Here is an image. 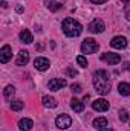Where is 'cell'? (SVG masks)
Instances as JSON below:
<instances>
[{
	"label": "cell",
	"instance_id": "3",
	"mask_svg": "<svg viewBox=\"0 0 130 131\" xmlns=\"http://www.w3.org/2000/svg\"><path fill=\"white\" fill-rule=\"evenodd\" d=\"M98 47H99V44L94 38H86L81 44V52L83 53H95L98 50Z\"/></svg>",
	"mask_w": 130,
	"mask_h": 131
},
{
	"label": "cell",
	"instance_id": "4",
	"mask_svg": "<svg viewBox=\"0 0 130 131\" xmlns=\"http://www.w3.org/2000/svg\"><path fill=\"white\" fill-rule=\"evenodd\" d=\"M55 124H57V127H58L60 130H66V128L70 127L72 119H70V116H67V114H60V116H57Z\"/></svg>",
	"mask_w": 130,
	"mask_h": 131
},
{
	"label": "cell",
	"instance_id": "28",
	"mask_svg": "<svg viewBox=\"0 0 130 131\" xmlns=\"http://www.w3.org/2000/svg\"><path fill=\"white\" fill-rule=\"evenodd\" d=\"M126 17H127V18H129V20H130V11H129V12H127V14H126Z\"/></svg>",
	"mask_w": 130,
	"mask_h": 131
},
{
	"label": "cell",
	"instance_id": "20",
	"mask_svg": "<svg viewBox=\"0 0 130 131\" xmlns=\"http://www.w3.org/2000/svg\"><path fill=\"white\" fill-rule=\"evenodd\" d=\"M25 107V104H23V101H12L11 102V110H14V111H18V110H22Z\"/></svg>",
	"mask_w": 130,
	"mask_h": 131
},
{
	"label": "cell",
	"instance_id": "30",
	"mask_svg": "<svg viewBox=\"0 0 130 131\" xmlns=\"http://www.w3.org/2000/svg\"><path fill=\"white\" fill-rule=\"evenodd\" d=\"M129 70H130V67H129Z\"/></svg>",
	"mask_w": 130,
	"mask_h": 131
},
{
	"label": "cell",
	"instance_id": "13",
	"mask_svg": "<svg viewBox=\"0 0 130 131\" xmlns=\"http://www.w3.org/2000/svg\"><path fill=\"white\" fill-rule=\"evenodd\" d=\"M32 127H34V122L31 121V119H28V117L20 119V122H18V128H20L22 131H29Z\"/></svg>",
	"mask_w": 130,
	"mask_h": 131
},
{
	"label": "cell",
	"instance_id": "14",
	"mask_svg": "<svg viewBox=\"0 0 130 131\" xmlns=\"http://www.w3.org/2000/svg\"><path fill=\"white\" fill-rule=\"evenodd\" d=\"M32 34L29 32L28 29H23L22 32H20V41L22 43H26V44H29V43H32Z\"/></svg>",
	"mask_w": 130,
	"mask_h": 131
},
{
	"label": "cell",
	"instance_id": "18",
	"mask_svg": "<svg viewBox=\"0 0 130 131\" xmlns=\"http://www.w3.org/2000/svg\"><path fill=\"white\" fill-rule=\"evenodd\" d=\"M118 90H119V93L123 96H129L130 95V84H127V82H119Z\"/></svg>",
	"mask_w": 130,
	"mask_h": 131
},
{
	"label": "cell",
	"instance_id": "26",
	"mask_svg": "<svg viewBox=\"0 0 130 131\" xmlns=\"http://www.w3.org/2000/svg\"><path fill=\"white\" fill-rule=\"evenodd\" d=\"M92 3H95V5H101V3H104V2H107V0H90Z\"/></svg>",
	"mask_w": 130,
	"mask_h": 131
},
{
	"label": "cell",
	"instance_id": "27",
	"mask_svg": "<svg viewBox=\"0 0 130 131\" xmlns=\"http://www.w3.org/2000/svg\"><path fill=\"white\" fill-rule=\"evenodd\" d=\"M99 131H113L112 128H103V130H99Z\"/></svg>",
	"mask_w": 130,
	"mask_h": 131
},
{
	"label": "cell",
	"instance_id": "10",
	"mask_svg": "<svg viewBox=\"0 0 130 131\" xmlns=\"http://www.w3.org/2000/svg\"><path fill=\"white\" fill-rule=\"evenodd\" d=\"M89 31L92 34H101L104 31V23H103V20H94L90 25H89Z\"/></svg>",
	"mask_w": 130,
	"mask_h": 131
},
{
	"label": "cell",
	"instance_id": "22",
	"mask_svg": "<svg viewBox=\"0 0 130 131\" xmlns=\"http://www.w3.org/2000/svg\"><path fill=\"white\" fill-rule=\"evenodd\" d=\"M77 63L81 66V67H84V69H86V67H87V64H89V63H87V60H86V57H83V55L77 57Z\"/></svg>",
	"mask_w": 130,
	"mask_h": 131
},
{
	"label": "cell",
	"instance_id": "17",
	"mask_svg": "<svg viewBox=\"0 0 130 131\" xmlns=\"http://www.w3.org/2000/svg\"><path fill=\"white\" fill-rule=\"evenodd\" d=\"M94 127L98 128V130L106 128V127H107V119H106V117H97V119L94 121Z\"/></svg>",
	"mask_w": 130,
	"mask_h": 131
},
{
	"label": "cell",
	"instance_id": "23",
	"mask_svg": "<svg viewBox=\"0 0 130 131\" xmlns=\"http://www.w3.org/2000/svg\"><path fill=\"white\" fill-rule=\"evenodd\" d=\"M119 119H121L123 122H127V121H129V113H127L126 110H121V111H119Z\"/></svg>",
	"mask_w": 130,
	"mask_h": 131
},
{
	"label": "cell",
	"instance_id": "2",
	"mask_svg": "<svg viewBox=\"0 0 130 131\" xmlns=\"http://www.w3.org/2000/svg\"><path fill=\"white\" fill-rule=\"evenodd\" d=\"M61 28H63V32L67 35V37H78L80 34L83 32V26L77 21V20H73V18H66L64 21H63V25H61Z\"/></svg>",
	"mask_w": 130,
	"mask_h": 131
},
{
	"label": "cell",
	"instance_id": "7",
	"mask_svg": "<svg viewBox=\"0 0 130 131\" xmlns=\"http://www.w3.org/2000/svg\"><path fill=\"white\" fill-rule=\"evenodd\" d=\"M11 57H12V50H11V46H8V44H5L3 47H2V50H0V63H8L9 60H11Z\"/></svg>",
	"mask_w": 130,
	"mask_h": 131
},
{
	"label": "cell",
	"instance_id": "5",
	"mask_svg": "<svg viewBox=\"0 0 130 131\" xmlns=\"http://www.w3.org/2000/svg\"><path fill=\"white\" fill-rule=\"evenodd\" d=\"M66 79L63 78H54V79H51L49 81V90H52V92H58V90H61V89H64L66 87Z\"/></svg>",
	"mask_w": 130,
	"mask_h": 131
},
{
	"label": "cell",
	"instance_id": "19",
	"mask_svg": "<svg viewBox=\"0 0 130 131\" xmlns=\"http://www.w3.org/2000/svg\"><path fill=\"white\" fill-rule=\"evenodd\" d=\"M44 5H46L51 11H58V9L61 8V5H60V3H57L55 0H46V2H44Z\"/></svg>",
	"mask_w": 130,
	"mask_h": 131
},
{
	"label": "cell",
	"instance_id": "8",
	"mask_svg": "<svg viewBox=\"0 0 130 131\" xmlns=\"http://www.w3.org/2000/svg\"><path fill=\"white\" fill-rule=\"evenodd\" d=\"M92 108L95 111H107L109 110V102L106 99H97L92 102Z\"/></svg>",
	"mask_w": 130,
	"mask_h": 131
},
{
	"label": "cell",
	"instance_id": "12",
	"mask_svg": "<svg viewBox=\"0 0 130 131\" xmlns=\"http://www.w3.org/2000/svg\"><path fill=\"white\" fill-rule=\"evenodd\" d=\"M15 63H17V66H26L29 63V52L28 50H20L18 55H17Z\"/></svg>",
	"mask_w": 130,
	"mask_h": 131
},
{
	"label": "cell",
	"instance_id": "1",
	"mask_svg": "<svg viewBox=\"0 0 130 131\" xmlns=\"http://www.w3.org/2000/svg\"><path fill=\"white\" fill-rule=\"evenodd\" d=\"M94 85H95V90L99 95L110 93L112 82H110V76L106 70H95L94 72Z\"/></svg>",
	"mask_w": 130,
	"mask_h": 131
},
{
	"label": "cell",
	"instance_id": "9",
	"mask_svg": "<svg viewBox=\"0 0 130 131\" xmlns=\"http://www.w3.org/2000/svg\"><path fill=\"white\" fill-rule=\"evenodd\" d=\"M34 67L37 69V70H48L49 69V60L48 58H44V57H38L35 61H34Z\"/></svg>",
	"mask_w": 130,
	"mask_h": 131
},
{
	"label": "cell",
	"instance_id": "21",
	"mask_svg": "<svg viewBox=\"0 0 130 131\" xmlns=\"http://www.w3.org/2000/svg\"><path fill=\"white\" fill-rule=\"evenodd\" d=\"M14 93H15V89H14L12 85H8V87L5 89V92H3V95H5V98L6 99H11Z\"/></svg>",
	"mask_w": 130,
	"mask_h": 131
},
{
	"label": "cell",
	"instance_id": "16",
	"mask_svg": "<svg viewBox=\"0 0 130 131\" xmlns=\"http://www.w3.org/2000/svg\"><path fill=\"white\" fill-rule=\"evenodd\" d=\"M43 105L48 108H55L57 107V101L52 96H43Z\"/></svg>",
	"mask_w": 130,
	"mask_h": 131
},
{
	"label": "cell",
	"instance_id": "25",
	"mask_svg": "<svg viewBox=\"0 0 130 131\" xmlns=\"http://www.w3.org/2000/svg\"><path fill=\"white\" fill-rule=\"evenodd\" d=\"M66 73H67L69 76H77V75H78V72H77L75 69H72V67H69V69L66 70Z\"/></svg>",
	"mask_w": 130,
	"mask_h": 131
},
{
	"label": "cell",
	"instance_id": "11",
	"mask_svg": "<svg viewBox=\"0 0 130 131\" xmlns=\"http://www.w3.org/2000/svg\"><path fill=\"white\" fill-rule=\"evenodd\" d=\"M110 44H112V47H115V49H126V47H127V40H126L124 37H115V38L110 41Z\"/></svg>",
	"mask_w": 130,
	"mask_h": 131
},
{
	"label": "cell",
	"instance_id": "24",
	"mask_svg": "<svg viewBox=\"0 0 130 131\" xmlns=\"http://www.w3.org/2000/svg\"><path fill=\"white\" fill-rule=\"evenodd\" d=\"M70 90H72L73 93H80V92H81V85L75 82V84H72V85H70Z\"/></svg>",
	"mask_w": 130,
	"mask_h": 131
},
{
	"label": "cell",
	"instance_id": "15",
	"mask_svg": "<svg viewBox=\"0 0 130 131\" xmlns=\"http://www.w3.org/2000/svg\"><path fill=\"white\" fill-rule=\"evenodd\" d=\"M70 107L73 108V111H77V113H81L83 110H84V104L81 102V101H78V99H72L70 101Z\"/></svg>",
	"mask_w": 130,
	"mask_h": 131
},
{
	"label": "cell",
	"instance_id": "29",
	"mask_svg": "<svg viewBox=\"0 0 130 131\" xmlns=\"http://www.w3.org/2000/svg\"><path fill=\"white\" fill-rule=\"evenodd\" d=\"M123 2H124V3H130V0H123Z\"/></svg>",
	"mask_w": 130,
	"mask_h": 131
},
{
	"label": "cell",
	"instance_id": "6",
	"mask_svg": "<svg viewBox=\"0 0 130 131\" xmlns=\"http://www.w3.org/2000/svg\"><path fill=\"white\" fill-rule=\"evenodd\" d=\"M101 60L106 61L107 64L113 66V64H118V63L121 61V57H119L118 53H113V52H106V53L101 55Z\"/></svg>",
	"mask_w": 130,
	"mask_h": 131
}]
</instances>
